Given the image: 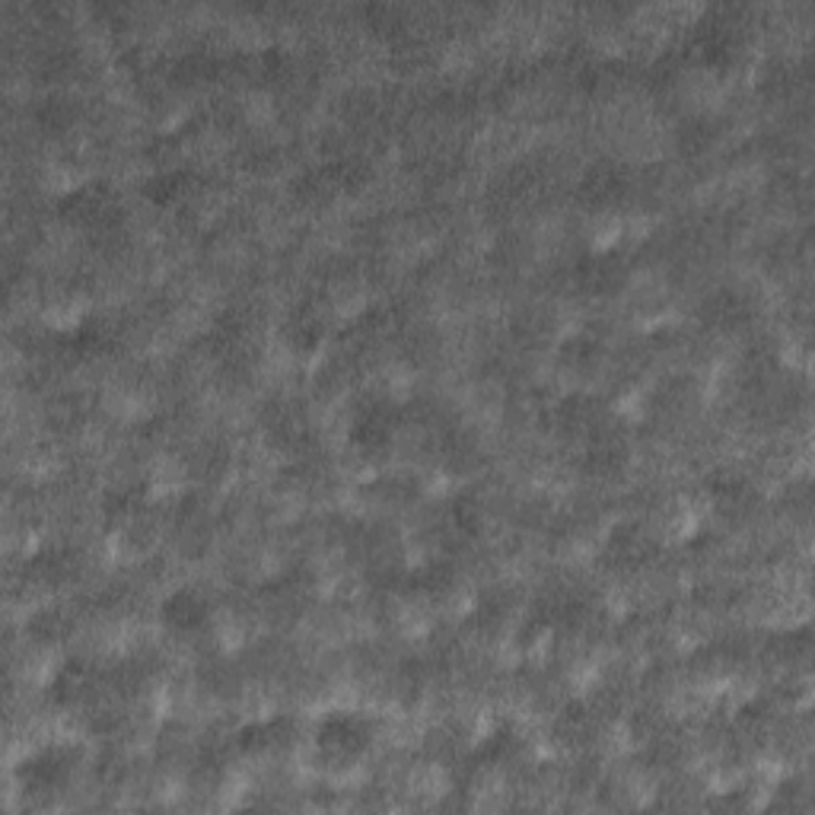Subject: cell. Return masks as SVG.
<instances>
[{"mask_svg":"<svg viewBox=\"0 0 815 815\" xmlns=\"http://www.w3.org/2000/svg\"><path fill=\"white\" fill-rule=\"evenodd\" d=\"M204 618H207V606H204L202 596L192 592V589L173 592V596L163 602V621H166V628L176 631V635H192V631H198L204 625Z\"/></svg>","mask_w":815,"mask_h":815,"instance_id":"7a4b0ae2","label":"cell"},{"mask_svg":"<svg viewBox=\"0 0 815 815\" xmlns=\"http://www.w3.org/2000/svg\"><path fill=\"white\" fill-rule=\"evenodd\" d=\"M370 723L357 713H329L319 730H316V745L329 762H348L357 759L370 745Z\"/></svg>","mask_w":815,"mask_h":815,"instance_id":"6da1fadb","label":"cell"},{"mask_svg":"<svg viewBox=\"0 0 815 815\" xmlns=\"http://www.w3.org/2000/svg\"><path fill=\"white\" fill-rule=\"evenodd\" d=\"M71 767V759L61 752V749H45V752H39V755H32L29 762L23 759V767H20V774L29 777V781H35L42 790L54 787L61 777H64V771Z\"/></svg>","mask_w":815,"mask_h":815,"instance_id":"3957f363","label":"cell"}]
</instances>
